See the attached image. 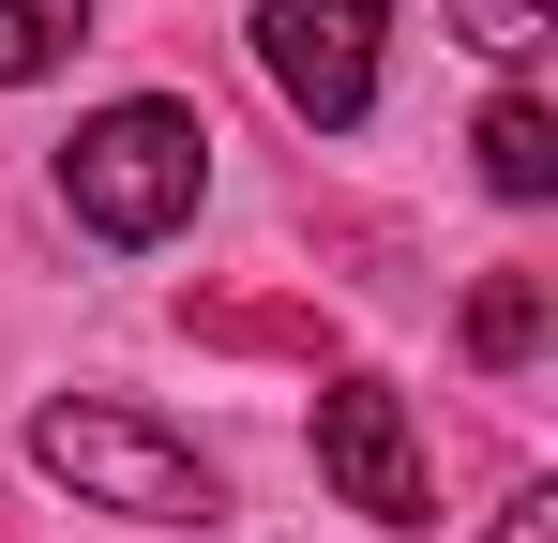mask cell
Returning a JSON list of instances; mask_svg holds the SVG:
<instances>
[{
	"label": "cell",
	"instance_id": "5",
	"mask_svg": "<svg viewBox=\"0 0 558 543\" xmlns=\"http://www.w3.org/2000/svg\"><path fill=\"white\" fill-rule=\"evenodd\" d=\"M483 181H498V196H558V121L529 106V90L483 106Z\"/></svg>",
	"mask_w": 558,
	"mask_h": 543
},
{
	"label": "cell",
	"instance_id": "9",
	"mask_svg": "<svg viewBox=\"0 0 558 543\" xmlns=\"http://www.w3.org/2000/svg\"><path fill=\"white\" fill-rule=\"evenodd\" d=\"M498 543H558V498H513V529Z\"/></svg>",
	"mask_w": 558,
	"mask_h": 543
},
{
	"label": "cell",
	"instance_id": "3",
	"mask_svg": "<svg viewBox=\"0 0 558 543\" xmlns=\"http://www.w3.org/2000/svg\"><path fill=\"white\" fill-rule=\"evenodd\" d=\"M377 15H392V0H257V61H272V90L302 121L348 136L377 106Z\"/></svg>",
	"mask_w": 558,
	"mask_h": 543
},
{
	"label": "cell",
	"instance_id": "8",
	"mask_svg": "<svg viewBox=\"0 0 558 543\" xmlns=\"http://www.w3.org/2000/svg\"><path fill=\"white\" fill-rule=\"evenodd\" d=\"M453 15H468V46H483V61H529V46L558 31V0H453Z\"/></svg>",
	"mask_w": 558,
	"mask_h": 543
},
{
	"label": "cell",
	"instance_id": "6",
	"mask_svg": "<svg viewBox=\"0 0 558 543\" xmlns=\"http://www.w3.org/2000/svg\"><path fill=\"white\" fill-rule=\"evenodd\" d=\"M529 348H544V287H529V272H483V302H468V362L513 377Z\"/></svg>",
	"mask_w": 558,
	"mask_h": 543
},
{
	"label": "cell",
	"instance_id": "1",
	"mask_svg": "<svg viewBox=\"0 0 558 543\" xmlns=\"http://www.w3.org/2000/svg\"><path fill=\"white\" fill-rule=\"evenodd\" d=\"M196 181H211V121L167 106V90L76 121V152H61V196H76V227H106V242H167L196 212Z\"/></svg>",
	"mask_w": 558,
	"mask_h": 543
},
{
	"label": "cell",
	"instance_id": "2",
	"mask_svg": "<svg viewBox=\"0 0 558 543\" xmlns=\"http://www.w3.org/2000/svg\"><path fill=\"white\" fill-rule=\"evenodd\" d=\"M31 468H46V483H76V498L121 514V529H211V468H196L182 438H151L136 408H92V393L31 408Z\"/></svg>",
	"mask_w": 558,
	"mask_h": 543
},
{
	"label": "cell",
	"instance_id": "4",
	"mask_svg": "<svg viewBox=\"0 0 558 543\" xmlns=\"http://www.w3.org/2000/svg\"><path fill=\"white\" fill-rule=\"evenodd\" d=\"M317 468H332V498L377 514V529H423V514H438V468H423L408 408H392L377 377H332V393H317Z\"/></svg>",
	"mask_w": 558,
	"mask_h": 543
},
{
	"label": "cell",
	"instance_id": "7",
	"mask_svg": "<svg viewBox=\"0 0 558 543\" xmlns=\"http://www.w3.org/2000/svg\"><path fill=\"white\" fill-rule=\"evenodd\" d=\"M61 46H92V0H0V90L46 76Z\"/></svg>",
	"mask_w": 558,
	"mask_h": 543
}]
</instances>
